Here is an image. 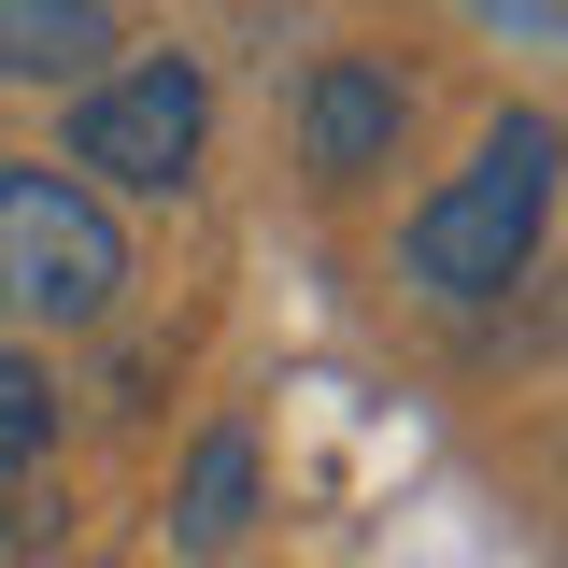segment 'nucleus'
Masks as SVG:
<instances>
[{
	"mask_svg": "<svg viewBox=\"0 0 568 568\" xmlns=\"http://www.w3.org/2000/svg\"><path fill=\"white\" fill-rule=\"evenodd\" d=\"M43 455H58V369L29 342H0V484H29Z\"/></svg>",
	"mask_w": 568,
	"mask_h": 568,
	"instance_id": "7",
	"label": "nucleus"
},
{
	"mask_svg": "<svg viewBox=\"0 0 568 568\" xmlns=\"http://www.w3.org/2000/svg\"><path fill=\"white\" fill-rule=\"evenodd\" d=\"M398 142H413V85H398V58H313L298 71V171L313 185H384L398 171Z\"/></svg>",
	"mask_w": 568,
	"mask_h": 568,
	"instance_id": "4",
	"label": "nucleus"
},
{
	"mask_svg": "<svg viewBox=\"0 0 568 568\" xmlns=\"http://www.w3.org/2000/svg\"><path fill=\"white\" fill-rule=\"evenodd\" d=\"M58 568H114V555H58Z\"/></svg>",
	"mask_w": 568,
	"mask_h": 568,
	"instance_id": "8",
	"label": "nucleus"
},
{
	"mask_svg": "<svg viewBox=\"0 0 568 568\" xmlns=\"http://www.w3.org/2000/svg\"><path fill=\"white\" fill-rule=\"evenodd\" d=\"M129 58V29L100 14V0H0V85H100V71Z\"/></svg>",
	"mask_w": 568,
	"mask_h": 568,
	"instance_id": "5",
	"label": "nucleus"
},
{
	"mask_svg": "<svg viewBox=\"0 0 568 568\" xmlns=\"http://www.w3.org/2000/svg\"><path fill=\"white\" fill-rule=\"evenodd\" d=\"M0 313L14 327H114L129 313V227L58 156H0Z\"/></svg>",
	"mask_w": 568,
	"mask_h": 568,
	"instance_id": "2",
	"label": "nucleus"
},
{
	"mask_svg": "<svg viewBox=\"0 0 568 568\" xmlns=\"http://www.w3.org/2000/svg\"><path fill=\"white\" fill-rule=\"evenodd\" d=\"M256 526V426H200L185 484H171V555H227Z\"/></svg>",
	"mask_w": 568,
	"mask_h": 568,
	"instance_id": "6",
	"label": "nucleus"
},
{
	"mask_svg": "<svg viewBox=\"0 0 568 568\" xmlns=\"http://www.w3.org/2000/svg\"><path fill=\"white\" fill-rule=\"evenodd\" d=\"M555 185H568V129L555 114H497L469 142V171H440L398 227V271L426 298H497V284H526L540 256V227H555Z\"/></svg>",
	"mask_w": 568,
	"mask_h": 568,
	"instance_id": "1",
	"label": "nucleus"
},
{
	"mask_svg": "<svg viewBox=\"0 0 568 568\" xmlns=\"http://www.w3.org/2000/svg\"><path fill=\"white\" fill-rule=\"evenodd\" d=\"M200 142H213V71L185 43H156V58H114L85 100H71V185L85 200H171V185H200Z\"/></svg>",
	"mask_w": 568,
	"mask_h": 568,
	"instance_id": "3",
	"label": "nucleus"
}]
</instances>
